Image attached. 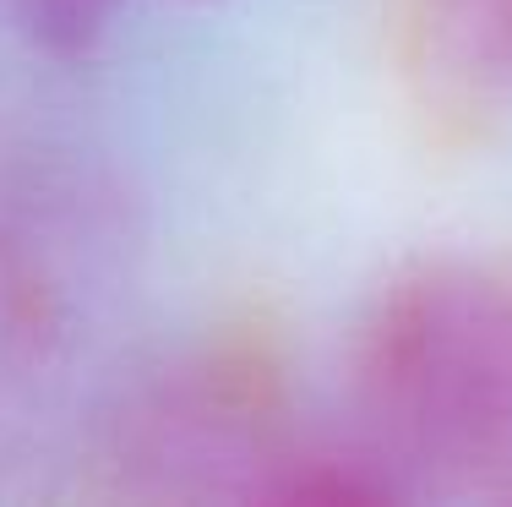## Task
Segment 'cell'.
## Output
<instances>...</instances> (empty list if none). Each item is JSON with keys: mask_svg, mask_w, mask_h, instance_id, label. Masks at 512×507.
Here are the masks:
<instances>
[{"mask_svg": "<svg viewBox=\"0 0 512 507\" xmlns=\"http://www.w3.org/2000/svg\"><path fill=\"white\" fill-rule=\"evenodd\" d=\"M365 437L404 469L512 475V279L420 262L365 306L355 333Z\"/></svg>", "mask_w": 512, "mask_h": 507, "instance_id": "obj_1", "label": "cell"}, {"mask_svg": "<svg viewBox=\"0 0 512 507\" xmlns=\"http://www.w3.org/2000/svg\"><path fill=\"white\" fill-rule=\"evenodd\" d=\"M115 431L131 469L153 475L164 491L202 497H278L306 442L289 431L273 382L224 360L164 366L126 398Z\"/></svg>", "mask_w": 512, "mask_h": 507, "instance_id": "obj_2", "label": "cell"}, {"mask_svg": "<svg viewBox=\"0 0 512 507\" xmlns=\"http://www.w3.org/2000/svg\"><path fill=\"white\" fill-rule=\"evenodd\" d=\"M431 55L491 104H512V0H420Z\"/></svg>", "mask_w": 512, "mask_h": 507, "instance_id": "obj_3", "label": "cell"}, {"mask_svg": "<svg viewBox=\"0 0 512 507\" xmlns=\"http://www.w3.org/2000/svg\"><path fill=\"white\" fill-rule=\"evenodd\" d=\"M137 0H11L17 33L50 60H88Z\"/></svg>", "mask_w": 512, "mask_h": 507, "instance_id": "obj_4", "label": "cell"}]
</instances>
